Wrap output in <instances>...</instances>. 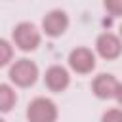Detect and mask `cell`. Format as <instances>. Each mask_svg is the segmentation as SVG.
I'll return each mask as SVG.
<instances>
[{
    "label": "cell",
    "instance_id": "5b68a950",
    "mask_svg": "<svg viewBox=\"0 0 122 122\" xmlns=\"http://www.w3.org/2000/svg\"><path fill=\"white\" fill-rule=\"evenodd\" d=\"M69 27V17L63 10H51L50 13H46V17L42 19V29L48 36L55 38L61 36Z\"/></svg>",
    "mask_w": 122,
    "mask_h": 122
},
{
    "label": "cell",
    "instance_id": "9a60e30c",
    "mask_svg": "<svg viewBox=\"0 0 122 122\" xmlns=\"http://www.w3.org/2000/svg\"><path fill=\"white\" fill-rule=\"evenodd\" d=\"M0 122H4V120H2V118H0Z\"/></svg>",
    "mask_w": 122,
    "mask_h": 122
},
{
    "label": "cell",
    "instance_id": "8992f818",
    "mask_svg": "<svg viewBox=\"0 0 122 122\" xmlns=\"http://www.w3.org/2000/svg\"><path fill=\"white\" fill-rule=\"evenodd\" d=\"M95 48H97V53L103 57V59H116L120 53H122V42L116 34L112 32H103L97 36V42H95Z\"/></svg>",
    "mask_w": 122,
    "mask_h": 122
},
{
    "label": "cell",
    "instance_id": "3957f363",
    "mask_svg": "<svg viewBox=\"0 0 122 122\" xmlns=\"http://www.w3.org/2000/svg\"><path fill=\"white\" fill-rule=\"evenodd\" d=\"M13 42L23 51H32L40 44V32L32 23H19L13 29Z\"/></svg>",
    "mask_w": 122,
    "mask_h": 122
},
{
    "label": "cell",
    "instance_id": "6da1fadb",
    "mask_svg": "<svg viewBox=\"0 0 122 122\" xmlns=\"http://www.w3.org/2000/svg\"><path fill=\"white\" fill-rule=\"evenodd\" d=\"M10 78L15 86L19 88H29L36 82L38 78V67L34 61L30 59H17L11 67H10Z\"/></svg>",
    "mask_w": 122,
    "mask_h": 122
},
{
    "label": "cell",
    "instance_id": "30bf717a",
    "mask_svg": "<svg viewBox=\"0 0 122 122\" xmlns=\"http://www.w3.org/2000/svg\"><path fill=\"white\" fill-rule=\"evenodd\" d=\"M11 57H13V48H11V44H10L8 40L0 38V67L8 65V63L11 61Z\"/></svg>",
    "mask_w": 122,
    "mask_h": 122
},
{
    "label": "cell",
    "instance_id": "7a4b0ae2",
    "mask_svg": "<svg viewBox=\"0 0 122 122\" xmlns=\"http://www.w3.org/2000/svg\"><path fill=\"white\" fill-rule=\"evenodd\" d=\"M29 122H55L57 120V107L48 97H36L27 107Z\"/></svg>",
    "mask_w": 122,
    "mask_h": 122
},
{
    "label": "cell",
    "instance_id": "5bb4252c",
    "mask_svg": "<svg viewBox=\"0 0 122 122\" xmlns=\"http://www.w3.org/2000/svg\"><path fill=\"white\" fill-rule=\"evenodd\" d=\"M120 36H122V25H120Z\"/></svg>",
    "mask_w": 122,
    "mask_h": 122
},
{
    "label": "cell",
    "instance_id": "9c48e42d",
    "mask_svg": "<svg viewBox=\"0 0 122 122\" xmlns=\"http://www.w3.org/2000/svg\"><path fill=\"white\" fill-rule=\"evenodd\" d=\"M15 101H17V95H15L13 88L8 86V84H0V112L11 111Z\"/></svg>",
    "mask_w": 122,
    "mask_h": 122
},
{
    "label": "cell",
    "instance_id": "277c9868",
    "mask_svg": "<svg viewBox=\"0 0 122 122\" xmlns=\"http://www.w3.org/2000/svg\"><path fill=\"white\" fill-rule=\"evenodd\" d=\"M69 65L78 74H88L95 69V55L88 48H74L69 53Z\"/></svg>",
    "mask_w": 122,
    "mask_h": 122
},
{
    "label": "cell",
    "instance_id": "8fae6325",
    "mask_svg": "<svg viewBox=\"0 0 122 122\" xmlns=\"http://www.w3.org/2000/svg\"><path fill=\"white\" fill-rule=\"evenodd\" d=\"M101 122H122V111L120 109H109L101 116Z\"/></svg>",
    "mask_w": 122,
    "mask_h": 122
},
{
    "label": "cell",
    "instance_id": "ba28073f",
    "mask_svg": "<svg viewBox=\"0 0 122 122\" xmlns=\"http://www.w3.org/2000/svg\"><path fill=\"white\" fill-rule=\"evenodd\" d=\"M116 88H118V80L112 74H105V72L99 74V76H95V80L92 84V90H93V93L99 99H111V97H114Z\"/></svg>",
    "mask_w": 122,
    "mask_h": 122
},
{
    "label": "cell",
    "instance_id": "4fadbf2b",
    "mask_svg": "<svg viewBox=\"0 0 122 122\" xmlns=\"http://www.w3.org/2000/svg\"><path fill=\"white\" fill-rule=\"evenodd\" d=\"M114 97H116V101L122 105V84H118V88H116V93H114Z\"/></svg>",
    "mask_w": 122,
    "mask_h": 122
},
{
    "label": "cell",
    "instance_id": "7c38bea8",
    "mask_svg": "<svg viewBox=\"0 0 122 122\" xmlns=\"http://www.w3.org/2000/svg\"><path fill=\"white\" fill-rule=\"evenodd\" d=\"M105 10L111 11L112 15H122V0H107Z\"/></svg>",
    "mask_w": 122,
    "mask_h": 122
},
{
    "label": "cell",
    "instance_id": "52a82bcc",
    "mask_svg": "<svg viewBox=\"0 0 122 122\" xmlns=\"http://www.w3.org/2000/svg\"><path fill=\"white\" fill-rule=\"evenodd\" d=\"M44 82H46V86H48L51 92H63V90L69 86L71 76H69V72H67L65 67H61V65H51V67L46 71V74H44Z\"/></svg>",
    "mask_w": 122,
    "mask_h": 122
}]
</instances>
